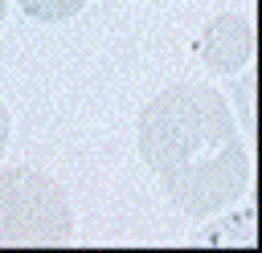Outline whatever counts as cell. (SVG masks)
<instances>
[{
  "instance_id": "cell-1",
  "label": "cell",
  "mask_w": 262,
  "mask_h": 253,
  "mask_svg": "<svg viewBox=\"0 0 262 253\" xmlns=\"http://www.w3.org/2000/svg\"><path fill=\"white\" fill-rule=\"evenodd\" d=\"M143 163L188 216H213L250 188V151L229 102L196 82L160 90L135 122Z\"/></svg>"
},
{
  "instance_id": "cell-2",
  "label": "cell",
  "mask_w": 262,
  "mask_h": 253,
  "mask_svg": "<svg viewBox=\"0 0 262 253\" xmlns=\"http://www.w3.org/2000/svg\"><path fill=\"white\" fill-rule=\"evenodd\" d=\"M74 208L61 184L37 167L0 171V245H66Z\"/></svg>"
},
{
  "instance_id": "cell-3",
  "label": "cell",
  "mask_w": 262,
  "mask_h": 253,
  "mask_svg": "<svg viewBox=\"0 0 262 253\" xmlns=\"http://www.w3.org/2000/svg\"><path fill=\"white\" fill-rule=\"evenodd\" d=\"M196 49H201V61L213 73H233V69L250 65V57H254V24L246 16L221 12L201 29Z\"/></svg>"
},
{
  "instance_id": "cell-4",
  "label": "cell",
  "mask_w": 262,
  "mask_h": 253,
  "mask_svg": "<svg viewBox=\"0 0 262 253\" xmlns=\"http://www.w3.org/2000/svg\"><path fill=\"white\" fill-rule=\"evenodd\" d=\"M25 16L41 20V24H57V20H70L86 8V0H16Z\"/></svg>"
},
{
  "instance_id": "cell-5",
  "label": "cell",
  "mask_w": 262,
  "mask_h": 253,
  "mask_svg": "<svg viewBox=\"0 0 262 253\" xmlns=\"http://www.w3.org/2000/svg\"><path fill=\"white\" fill-rule=\"evenodd\" d=\"M8 151V106H4V94H0V159Z\"/></svg>"
},
{
  "instance_id": "cell-6",
  "label": "cell",
  "mask_w": 262,
  "mask_h": 253,
  "mask_svg": "<svg viewBox=\"0 0 262 253\" xmlns=\"http://www.w3.org/2000/svg\"><path fill=\"white\" fill-rule=\"evenodd\" d=\"M4 12H8V0H0V24H4Z\"/></svg>"
}]
</instances>
